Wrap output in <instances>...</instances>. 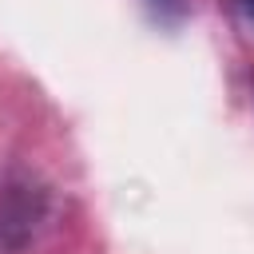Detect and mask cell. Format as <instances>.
<instances>
[{
	"label": "cell",
	"mask_w": 254,
	"mask_h": 254,
	"mask_svg": "<svg viewBox=\"0 0 254 254\" xmlns=\"http://www.w3.org/2000/svg\"><path fill=\"white\" fill-rule=\"evenodd\" d=\"M147 8L163 20V24H179L187 12V0H147Z\"/></svg>",
	"instance_id": "6da1fadb"
},
{
	"label": "cell",
	"mask_w": 254,
	"mask_h": 254,
	"mask_svg": "<svg viewBox=\"0 0 254 254\" xmlns=\"http://www.w3.org/2000/svg\"><path fill=\"white\" fill-rule=\"evenodd\" d=\"M230 4V12L246 24V28H254V0H226Z\"/></svg>",
	"instance_id": "7a4b0ae2"
}]
</instances>
